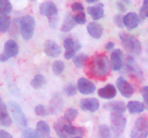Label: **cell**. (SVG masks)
<instances>
[{
    "label": "cell",
    "mask_w": 148,
    "mask_h": 138,
    "mask_svg": "<svg viewBox=\"0 0 148 138\" xmlns=\"http://www.w3.org/2000/svg\"><path fill=\"white\" fill-rule=\"evenodd\" d=\"M104 5L102 3H97L92 7H89L87 9L88 13L92 17L94 20H101L104 16Z\"/></svg>",
    "instance_id": "d6986e66"
},
{
    "label": "cell",
    "mask_w": 148,
    "mask_h": 138,
    "mask_svg": "<svg viewBox=\"0 0 148 138\" xmlns=\"http://www.w3.org/2000/svg\"><path fill=\"white\" fill-rule=\"evenodd\" d=\"M116 89L113 84H107L98 91V95L102 99H111L116 96Z\"/></svg>",
    "instance_id": "ac0fdd59"
},
{
    "label": "cell",
    "mask_w": 148,
    "mask_h": 138,
    "mask_svg": "<svg viewBox=\"0 0 148 138\" xmlns=\"http://www.w3.org/2000/svg\"><path fill=\"white\" fill-rule=\"evenodd\" d=\"M39 12L48 19L58 15V9L56 4L52 1H44L39 6Z\"/></svg>",
    "instance_id": "8fae6325"
},
{
    "label": "cell",
    "mask_w": 148,
    "mask_h": 138,
    "mask_svg": "<svg viewBox=\"0 0 148 138\" xmlns=\"http://www.w3.org/2000/svg\"><path fill=\"white\" fill-rule=\"evenodd\" d=\"M142 96H143V99H144V103L145 108L148 109V86H144L141 90Z\"/></svg>",
    "instance_id": "ab89813d"
},
{
    "label": "cell",
    "mask_w": 148,
    "mask_h": 138,
    "mask_svg": "<svg viewBox=\"0 0 148 138\" xmlns=\"http://www.w3.org/2000/svg\"><path fill=\"white\" fill-rule=\"evenodd\" d=\"M79 106L84 112L90 111V112H95L99 109L100 103L98 99L95 98L82 99L80 101Z\"/></svg>",
    "instance_id": "5bb4252c"
},
{
    "label": "cell",
    "mask_w": 148,
    "mask_h": 138,
    "mask_svg": "<svg viewBox=\"0 0 148 138\" xmlns=\"http://www.w3.org/2000/svg\"><path fill=\"white\" fill-rule=\"evenodd\" d=\"M87 30L91 37L95 39H99L102 36L103 28L102 26L98 23L92 22H90L87 26Z\"/></svg>",
    "instance_id": "ffe728a7"
},
{
    "label": "cell",
    "mask_w": 148,
    "mask_h": 138,
    "mask_svg": "<svg viewBox=\"0 0 148 138\" xmlns=\"http://www.w3.org/2000/svg\"><path fill=\"white\" fill-rule=\"evenodd\" d=\"M81 45L77 40H74L72 37H66L64 41V47L66 51L64 53V57L66 60L74 58L77 52L81 49Z\"/></svg>",
    "instance_id": "52a82bcc"
},
{
    "label": "cell",
    "mask_w": 148,
    "mask_h": 138,
    "mask_svg": "<svg viewBox=\"0 0 148 138\" xmlns=\"http://www.w3.org/2000/svg\"><path fill=\"white\" fill-rule=\"evenodd\" d=\"M121 45L124 50L132 55H139L142 52V44L138 39L127 32L119 34Z\"/></svg>",
    "instance_id": "7a4b0ae2"
},
{
    "label": "cell",
    "mask_w": 148,
    "mask_h": 138,
    "mask_svg": "<svg viewBox=\"0 0 148 138\" xmlns=\"http://www.w3.org/2000/svg\"><path fill=\"white\" fill-rule=\"evenodd\" d=\"M44 51L49 57H57L62 53V48L55 41L48 40L45 43Z\"/></svg>",
    "instance_id": "7c38bea8"
},
{
    "label": "cell",
    "mask_w": 148,
    "mask_h": 138,
    "mask_svg": "<svg viewBox=\"0 0 148 138\" xmlns=\"http://www.w3.org/2000/svg\"><path fill=\"white\" fill-rule=\"evenodd\" d=\"M45 83H46V79L44 76L40 74H38L31 80L30 85L34 89H39L43 87Z\"/></svg>",
    "instance_id": "83f0119b"
},
{
    "label": "cell",
    "mask_w": 148,
    "mask_h": 138,
    "mask_svg": "<svg viewBox=\"0 0 148 138\" xmlns=\"http://www.w3.org/2000/svg\"><path fill=\"white\" fill-rule=\"evenodd\" d=\"M123 52L120 49H116L111 53V66L114 70H119L122 67Z\"/></svg>",
    "instance_id": "9a60e30c"
},
{
    "label": "cell",
    "mask_w": 148,
    "mask_h": 138,
    "mask_svg": "<svg viewBox=\"0 0 148 138\" xmlns=\"http://www.w3.org/2000/svg\"><path fill=\"white\" fill-rule=\"evenodd\" d=\"M9 106L16 124L20 128L26 127L27 126V119L20 105L12 101L9 103Z\"/></svg>",
    "instance_id": "5b68a950"
},
{
    "label": "cell",
    "mask_w": 148,
    "mask_h": 138,
    "mask_svg": "<svg viewBox=\"0 0 148 138\" xmlns=\"http://www.w3.org/2000/svg\"><path fill=\"white\" fill-rule=\"evenodd\" d=\"M20 32L25 40H30L34 34L36 21L30 15H25L20 20Z\"/></svg>",
    "instance_id": "3957f363"
},
{
    "label": "cell",
    "mask_w": 148,
    "mask_h": 138,
    "mask_svg": "<svg viewBox=\"0 0 148 138\" xmlns=\"http://www.w3.org/2000/svg\"><path fill=\"white\" fill-rule=\"evenodd\" d=\"M22 138H40L36 133V131L32 128H27L23 131Z\"/></svg>",
    "instance_id": "e575fe53"
},
{
    "label": "cell",
    "mask_w": 148,
    "mask_h": 138,
    "mask_svg": "<svg viewBox=\"0 0 148 138\" xmlns=\"http://www.w3.org/2000/svg\"><path fill=\"white\" fill-rule=\"evenodd\" d=\"M140 17L142 20H145L148 17V0H145L140 11Z\"/></svg>",
    "instance_id": "d590c367"
},
{
    "label": "cell",
    "mask_w": 148,
    "mask_h": 138,
    "mask_svg": "<svg viewBox=\"0 0 148 138\" xmlns=\"http://www.w3.org/2000/svg\"><path fill=\"white\" fill-rule=\"evenodd\" d=\"M111 128L114 135L119 137L124 132L127 124V119L120 113H111Z\"/></svg>",
    "instance_id": "8992f818"
},
{
    "label": "cell",
    "mask_w": 148,
    "mask_h": 138,
    "mask_svg": "<svg viewBox=\"0 0 148 138\" xmlns=\"http://www.w3.org/2000/svg\"><path fill=\"white\" fill-rule=\"evenodd\" d=\"M76 24L77 23L74 20V15H72L71 14H66L62 27H61V30L64 32H68L74 28Z\"/></svg>",
    "instance_id": "484cf974"
},
{
    "label": "cell",
    "mask_w": 148,
    "mask_h": 138,
    "mask_svg": "<svg viewBox=\"0 0 148 138\" xmlns=\"http://www.w3.org/2000/svg\"><path fill=\"white\" fill-rule=\"evenodd\" d=\"M78 115V111L76 109H74V108H69L65 112L64 116V117L69 122H72L75 118Z\"/></svg>",
    "instance_id": "d6a6232c"
},
{
    "label": "cell",
    "mask_w": 148,
    "mask_h": 138,
    "mask_svg": "<svg viewBox=\"0 0 148 138\" xmlns=\"http://www.w3.org/2000/svg\"><path fill=\"white\" fill-rule=\"evenodd\" d=\"M12 10V6L8 0H1L0 1V14L1 15H8Z\"/></svg>",
    "instance_id": "f546056e"
},
{
    "label": "cell",
    "mask_w": 148,
    "mask_h": 138,
    "mask_svg": "<svg viewBox=\"0 0 148 138\" xmlns=\"http://www.w3.org/2000/svg\"><path fill=\"white\" fill-rule=\"evenodd\" d=\"M77 88L81 93L88 95L95 91V85L85 78H80L77 81Z\"/></svg>",
    "instance_id": "4fadbf2b"
},
{
    "label": "cell",
    "mask_w": 148,
    "mask_h": 138,
    "mask_svg": "<svg viewBox=\"0 0 148 138\" xmlns=\"http://www.w3.org/2000/svg\"><path fill=\"white\" fill-rule=\"evenodd\" d=\"M98 138H111V130L108 126L106 124L101 125L98 128Z\"/></svg>",
    "instance_id": "1f68e13d"
},
{
    "label": "cell",
    "mask_w": 148,
    "mask_h": 138,
    "mask_svg": "<svg viewBox=\"0 0 148 138\" xmlns=\"http://www.w3.org/2000/svg\"><path fill=\"white\" fill-rule=\"evenodd\" d=\"M103 108L108 111H111V113L123 114L127 109L125 103L121 101L107 102L103 105Z\"/></svg>",
    "instance_id": "2e32d148"
},
{
    "label": "cell",
    "mask_w": 148,
    "mask_h": 138,
    "mask_svg": "<svg viewBox=\"0 0 148 138\" xmlns=\"http://www.w3.org/2000/svg\"><path fill=\"white\" fill-rule=\"evenodd\" d=\"M126 70L132 78L137 81H142L143 80V73L136 65L134 58L132 56H128L126 59Z\"/></svg>",
    "instance_id": "9c48e42d"
},
{
    "label": "cell",
    "mask_w": 148,
    "mask_h": 138,
    "mask_svg": "<svg viewBox=\"0 0 148 138\" xmlns=\"http://www.w3.org/2000/svg\"><path fill=\"white\" fill-rule=\"evenodd\" d=\"M88 61V56L85 53H80L77 55H75L73 58L74 64L78 68H81L83 67L85 64H87Z\"/></svg>",
    "instance_id": "4316f807"
},
{
    "label": "cell",
    "mask_w": 148,
    "mask_h": 138,
    "mask_svg": "<svg viewBox=\"0 0 148 138\" xmlns=\"http://www.w3.org/2000/svg\"><path fill=\"white\" fill-rule=\"evenodd\" d=\"M77 86L73 84H69L64 88V92L67 96H72L77 93Z\"/></svg>",
    "instance_id": "74e56055"
},
{
    "label": "cell",
    "mask_w": 148,
    "mask_h": 138,
    "mask_svg": "<svg viewBox=\"0 0 148 138\" xmlns=\"http://www.w3.org/2000/svg\"><path fill=\"white\" fill-rule=\"evenodd\" d=\"M116 4H117V7H118L120 11L122 12H126L127 8H126L125 4H124V2H123V1H118V2L116 3Z\"/></svg>",
    "instance_id": "7bdbcfd3"
},
{
    "label": "cell",
    "mask_w": 148,
    "mask_h": 138,
    "mask_svg": "<svg viewBox=\"0 0 148 138\" xmlns=\"http://www.w3.org/2000/svg\"><path fill=\"white\" fill-rule=\"evenodd\" d=\"M72 9L73 12H84V7L82 3L80 2H74L72 4Z\"/></svg>",
    "instance_id": "60d3db41"
},
{
    "label": "cell",
    "mask_w": 148,
    "mask_h": 138,
    "mask_svg": "<svg viewBox=\"0 0 148 138\" xmlns=\"http://www.w3.org/2000/svg\"><path fill=\"white\" fill-rule=\"evenodd\" d=\"M116 86L121 94L124 97L130 98L134 93V87L124 78L119 77L117 79Z\"/></svg>",
    "instance_id": "30bf717a"
},
{
    "label": "cell",
    "mask_w": 148,
    "mask_h": 138,
    "mask_svg": "<svg viewBox=\"0 0 148 138\" xmlns=\"http://www.w3.org/2000/svg\"><path fill=\"white\" fill-rule=\"evenodd\" d=\"M53 128L55 129V132H56V135L59 137V138H71L70 135H68L67 132L65 131L64 127L63 117L55 122Z\"/></svg>",
    "instance_id": "d4e9b609"
},
{
    "label": "cell",
    "mask_w": 148,
    "mask_h": 138,
    "mask_svg": "<svg viewBox=\"0 0 148 138\" xmlns=\"http://www.w3.org/2000/svg\"><path fill=\"white\" fill-rule=\"evenodd\" d=\"M140 22V17L135 12H129L124 17V26L129 30H133L139 25Z\"/></svg>",
    "instance_id": "e0dca14e"
},
{
    "label": "cell",
    "mask_w": 148,
    "mask_h": 138,
    "mask_svg": "<svg viewBox=\"0 0 148 138\" xmlns=\"http://www.w3.org/2000/svg\"><path fill=\"white\" fill-rule=\"evenodd\" d=\"M148 136V116H143L137 118L132 130L131 138H147Z\"/></svg>",
    "instance_id": "277c9868"
},
{
    "label": "cell",
    "mask_w": 148,
    "mask_h": 138,
    "mask_svg": "<svg viewBox=\"0 0 148 138\" xmlns=\"http://www.w3.org/2000/svg\"><path fill=\"white\" fill-rule=\"evenodd\" d=\"M72 138H82V137H74Z\"/></svg>",
    "instance_id": "bcb514c9"
},
{
    "label": "cell",
    "mask_w": 148,
    "mask_h": 138,
    "mask_svg": "<svg viewBox=\"0 0 148 138\" xmlns=\"http://www.w3.org/2000/svg\"><path fill=\"white\" fill-rule=\"evenodd\" d=\"M49 110H48L43 105L38 104L35 107V113L38 116H46L49 114Z\"/></svg>",
    "instance_id": "836d02e7"
},
{
    "label": "cell",
    "mask_w": 148,
    "mask_h": 138,
    "mask_svg": "<svg viewBox=\"0 0 148 138\" xmlns=\"http://www.w3.org/2000/svg\"><path fill=\"white\" fill-rule=\"evenodd\" d=\"M11 20L8 15L0 16V31L1 33H5L10 29Z\"/></svg>",
    "instance_id": "f1b7e54d"
},
{
    "label": "cell",
    "mask_w": 148,
    "mask_h": 138,
    "mask_svg": "<svg viewBox=\"0 0 148 138\" xmlns=\"http://www.w3.org/2000/svg\"><path fill=\"white\" fill-rule=\"evenodd\" d=\"M63 100L62 99V96L59 94H56L51 99V103L50 108H49V113L51 114H57L60 111H62L63 107Z\"/></svg>",
    "instance_id": "603a6c76"
},
{
    "label": "cell",
    "mask_w": 148,
    "mask_h": 138,
    "mask_svg": "<svg viewBox=\"0 0 148 138\" xmlns=\"http://www.w3.org/2000/svg\"><path fill=\"white\" fill-rule=\"evenodd\" d=\"M0 138H13V137L9 132L1 129L0 130Z\"/></svg>",
    "instance_id": "b9f144b4"
},
{
    "label": "cell",
    "mask_w": 148,
    "mask_h": 138,
    "mask_svg": "<svg viewBox=\"0 0 148 138\" xmlns=\"http://www.w3.org/2000/svg\"><path fill=\"white\" fill-rule=\"evenodd\" d=\"M19 53V46L14 40H9L4 43V51L0 55L1 62L7 61L10 57L16 56Z\"/></svg>",
    "instance_id": "ba28073f"
},
{
    "label": "cell",
    "mask_w": 148,
    "mask_h": 138,
    "mask_svg": "<svg viewBox=\"0 0 148 138\" xmlns=\"http://www.w3.org/2000/svg\"><path fill=\"white\" fill-rule=\"evenodd\" d=\"M64 64L62 60H56L52 66V70L55 76H59L62 73L64 69Z\"/></svg>",
    "instance_id": "4dcf8cb0"
},
{
    "label": "cell",
    "mask_w": 148,
    "mask_h": 138,
    "mask_svg": "<svg viewBox=\"0 0 148 138\" xmlns=\"http://www.w3.org/2000/svg\"><path fill=\"white\" fill-rule=\"evenodd\" d=\"M114 46H115V43H114V42L110 41V42H108L106 45L105 47L107 50H111L112 48H114Z\"/></svg>",
    "instance_id": "ee69618b"
},
{
    "label": "cell",
    "mask_w": 148,
    "mask_h": 138,
    "mask_svg": "<svg viewBox=\"0 0 148 138\" xmlns=\"http://www.w3.org/2000/svg\"><path fill=\"white\" fill-rule=\"evenodd\" d=\"M74 20L77 24H84L86 23V17H85V14L84 12H82L77 13L75 15H74Z\"/></svg>",
    "instance_id": "8d00e7d4"
},
{
    "label": "cell",
    "mask_w": 148,
    "mask_h": 138,
    "mask_svg": "<svg viewBox=\"0 0 148 138\" xmlns=\"http://www.w3.org/2000/svg\"><path fill=\"white\" fill-rule=\"evenodd\" d=\"M127 108L130 113L139 114L143 112L145 109V103L137 101H130L127 103Z\"/></svg>",
    "instance_id": "cb8c5ba5"
},
{
    "label": "cell",
    "mask_w": 148,
    "mask_h": 138,
    "mask_svg": "<svg viewBox=\"0 0 148 138\" xmlns=\"http://www.w3.org/2000/svg\"><path fill=\"white\" fill-rule=\"evenodd\" d=\"M0 123L2 126L8 127L12 124V119L7 112L6 105L1 99L0 101Z\"/></svg>",
    "instance_id": "7402d4cb"
},
{
    "label": "cell",
    "mask_w": 148,
    "mask_h": 138,
    "mask_svg": "<svg viewBox=\"0 0 148 138\" xmlns=\"http://www.w3.org/2000/svg\"><path fill=\"white\" fill-rule=\"evenodd\" d=\"M36 133L40 138H50V126L45 121H39L36 124Z\"/></svg>",
    "instance_id": "44dd1931"
},
{
    "label": "cell",
    "mask_w": 148,
    "mask_h": 138,
    "mask_svg": "<svg viewBox=\"0 0 148 138\" xmlns=\"http://www.w3.org/2000/svg\"><path fill=\"white\" fill-rule=\"evenodd\" d=\"M124 17L122 14H117L114 17V23L118 26L119 28H123L124 27Z\"/></svg>",
    "instance_id": "f35d334b"
},
{
    "label": "cell",
    "mask_w": 148,
    "mask_h": 138,
    "mask_svg": "<svg viewBox=\"0 0 148 138\" xmlns=\"http://www.w3.org/2000/svg\"><path fill=\"white\" fill-rule=\"evenodd\" d=\"M115 138H121V137H115Z\"/></svg>",
    "instance_id": "7dc6e473"
},
{
    "label": "cell",
    "mask_w": 148,
    "mask_h": 138,
    "mask_svg": "<svg viewBox=\"0 0 148 138\" xmlns=\"http://www.w3.org/2000/svg\"><path fill=\"white\" fill-rule=\"evenodd\" d=\"M110 62L104 53H97L87 63L86 73L88 76L104 81L110 73Z\"/></svg>",
    "instance_id": "6da1fadb"
},
{
    "label": "cell",
    "mask_w": 148,
    "mask_h": 138,
    "mask_svg": "<svg viewBox=\"0 0 148 138\" xmlns=\"http://www.w3.org/2000/svg\"><path fill=\"white\" fill-rule=\"evenodd\" d=\"M50 138H54V137H50Z\"/></svg>",
    "instance_id": "c3c4849f"
},
{
    "label": "cell",
    "mask_w": 148,
    "mask_h": 138,
    "mask_svg": "<svg viewBox=\"0 0 148 138\" xmlns=\"http://www.w3.org/2000/svg\"><path fill=\"white\" fill-rule=\"evenodd\" d=\"M87 2L88 3H90V4H92V3H95V2H97V1H95V0H92V1H88L87 0Z\"/></svg>",
    "instance_id": "f6af8a7d"
}]
</instances>
